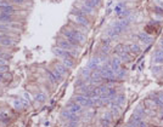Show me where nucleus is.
<instances>
[{
  "instance_id": "nucleus-1",
  "label": "nucleus",
  "mask_w": 163,
  "mask_h": 127,
  "mask_svg": "<svg viewBox=\"0 0 163 127\" xmlns=\"http://www.w3.org/2000/svg\"><path fill=\"white\" fill-rule=\"evenodd\" d=\"M63 38L67 41H69L71 44H74V45H83V44L86 41V36L83 32H82V28H65L62 32Z\"/></svg>"
},
{
  "instance_id": "nucleus-2",
  "label": "nucleus",
  "mask_w": 163,
  "mask_h": 127,
  "mask_svg": "<svg viewBox=\"0 0 163 127\" xmlns=\"http://www.w3.org/2000/svg\"><path fill=\"white\" fill-rule=\"evenodd\" d=\"M69 18L72 19L75 24H78L82 28H85V29H89L90 27V22L86 17V15L84 12H82L80 10H78L77 7L72 9L71 11V15H69Z\"/></svg>"
},
{
  "instance_id": "nucleus-3",
  "label": "nucleus",
  "mask_w": 163,
  "mask_h": 127,
  "mask_svg": "<svg viewBox=\"0 0 163 127\" xmlns=\"http://www.w3.org/2000/svg\"><path fill=\"white\" fill-rule=\"evenodd\" d=\"M74 7H77L85 15H95L96 13V9L90 3L84 1V0H77L74 4Z\"/></svg>"
},
{
  "instance_id": "nucleus-4",
  "label": "nucleus",
  "mask_w": 163,
  "mask_h": 127,
  "mask_svg": "<svg viewBox=\"0 0 163 127\" xmlns=\"http://www.w3.org/2000/svg\"><path fill=\"white\" fill-rule=\"evenodd\" d=\"M129 23H130V19L128 17L127 18H122V19H119V21L113 22L112 26H111V28L115 29L116 32H118L119 34H121V33H123L129 27Z\"/></svg>"
},
{
  "instance_id": "nucleus-5",
  "label": "nucleus",
  "mask_w": 163,
  "mask_h": 127,
  "mask_svg": "<svg viewBox=\"0 0 163 127\" xmlns=\"http://www.w3.org/2000/svg\"><path fill=\"white\" fill-rule=\"evenodd\" d=\"M74 102H77L78 104H80L82 107H93V101L91 98L86 97L84 95H77L73 99Z\"/></svg>"
},
{
  "instance_id": "nucleus-6",
  "label": "nucleus",
  "mask_w": 163,
  "mask_h": 127,
  "mask_svg": "<svg viewBox=\"0 0 163 127\" xmlns=\"http://www.w3.org/2000/svg\"><path fill=\"white\" fill-rule=\"evenodd\" d=\"M52 52H54V54H55L56 57H58L60 59L61 58H72V56H71V53H69V51H67V50H63V48H61V47H54L52 48Z\"/></svg>"
},
{
  "instance_id": "nucleus-7",
  "label": "nucleus",
  "mask_w": 163,
  "mask_h": 127,
  "mask_svg": "<svg viewBox=\"0 0 163 127\" xmlns=\"http://www.w3.org/2000/svg\"><path fill=\"white\" fill-rule=\"evenodd\" d=\"M67 109L69 110L71 113H74V114H82L83 113V107L80 105V104H78L77 102H69L68 104H67Z\"/></svg>"
},
{
  "instance_id": "nucleus-8",
  "label": "nucleus",
  "mask_w": 163,
  "mask_h": 127,
  "mask_svg": "<svg viewBox=\"0 0 163 127\" xmlns=\"http://www.w3.org/2000/svg\"><path fill=\"white\" fill-rule=\"evenodd\" d=\"M138 39H139L140 42L145 44V45H150L151 42H153V38H152L151 35H149L147 33H145V32L139 33V34H138Z\"/></svg>"
},
{
  "instance_id": "nucleus-9",
  "label": "nucleus",
  "mask_w": 163,
  "mask_h": 127,
  "mask_svg": "<svg viewBox=\"0 0 163 127\" xmlns=\"http://www.w3.org/2000/svg\"><path fill=\"white\" fill-rule=\"evenodd\" d=\"M62 118L67 119L68 121H79V115L74 114V113H71L68 109H65L62 112Z\"/></svg>"
},
{
  "instance_id": "nucleus-10",
  "label": "nucleus",
  "mask_w": 163,
  "mask_h": 127,
  "mask_svg": "<svg viewBox=\"0 0 163 127\" xmlns=\"http://www.w3.org/2000/svg\"><path fill=\"white\" fill-rule=\"evenodd\" d=\"M124 47H126V52H128V53L139 54L141 52V48L138 44H129V45H124Z\"/></svg>"
},
{
  "instance_id": "nucleus-11",
  "label": "nucleus",
  "mask_w": 163,
  "mask_h": 127,
  "mask_svg": "<svg viewBox=\"0 0 163 127\" xmlns=\"http://www.w3.org/2000/svg\"><path fill=\"white\" fill-rule=\"evenodd\" d=\"M12 19H14L12 15L0 12V22H1V23H10V22H12Z\"/></svg>"
},
{
  "instance_id": "nucleus-12",
  "label": "nucleus",
  "mask_w": 163,
  "mask_h": 127,
  "mask_svg": "<svg viewBox=\"0 0 163 127\" xmlns=\"http://www.w3.org/2000/svg\"><path fill=\"white\" fill-rule=\"evenodd\" d=\"M55 69L58 71L60 74H62L63 76H66V75L68 74V68L65 67L62 63H57V64H55Z\"/></svg>"
},
{
  "instance_id": "nucleus-13",
  "label": "nucleus",
  "mask_w": 163,
  "mask_h": 127,
  "mask_svg": "<svg viewBox=\"0 0 163 127\" xmlns=\"http://www.w3.org/2000/svg\"><path fill=\"white\" fill-rule=\"evenodd\" d=\"M61 63L65 65L66 68L68 69H72L74 67V62H73V58H61Z\"/></svg>"
},
{
  "instance_id": "nucleus-14",
  "label": "nucleus",
  "mask_w": 163,
  "mask_h": 127,
  "mask_svg": "<svg viewBox=\"0 0 163 127\" xmlns=\"http://www.w3.org/2000/svg\"><path fill=\"white\" fill-rule=\"evenodd\" d=\"M116 56L122 60V62H129L130 59H132V56H130V53L128 52H122V53H117Z\"/></svg>"
},
{
  "instance_id": "nucleus-15",
  "label": "nucleus",
  "mask_w": 163,
  "mask_h": 127,
  "mask_svg": "<svg viewBox=\"0 0 163 127\" xmlns=\"http://www.w3.org/2000/svg\"><path fill=\"white\" fill-rule=\"evenodd\" d=\"M115 104H117V105H119V107H122L123 104H124V102H126V97H124L123 95H121V96H116L115 98H113V101H112Z\"/></svg>"
},
{
  "instance_id": "nucleus-16",
  "label": "nucleus",
  "mask_w": 163,
  "mask_h": 127,
  "mask_svg": "<svg viewBox=\"0 0 163 127\" xmlns=\"http://www.w3.org/2000/svg\"><path fill=\"white\" fill-rule=\"evenodd\" d=\"M106 36L107 38H110L111 40H113V39H117V38L119 36V33L118 32H116L115 29H108L107 32H106Z\"/></svg>"
},
{
  "instance_id": "nucleus-17",
  "label": "nucleus",
  "mask_w": 163,
  "mask_h": 127,
  "mask_svg": "<svg viewBox=\"0 0 163 127\" xmlns=\"http://www.w3.org/2000/svg\"><path fill=\"white\" fill-rule=\"evenodd\" d=\"M14 28H15V26H12V24L1 23V22H0V32H9V30H12Z\"/></svg>"
},
{
  "instance_id": "nucleus-18",
  "label": "nucleus",
  "mask_w": 163,
  "mask_h": 127,
  "mask_svg": "<svg viewBox=\"0 0 163 127\" xmlns=\"http://www.w3.org/2000/svg\"><path fill=\"white\" fill-rule=\"evenodd\" d=\"M82 76H83L84 80H89L90 76H91V70L88 67L84 68V69H82Z\"/></svg>"
},
{
  "instance_id": "nucleus-19",
  "label": "nucleus",
  "mask_w": 163,
  "mask_h": 127,
  "mask_svg": "<svg viewBox=\"0 0 163 127\" xmlns=\"http://www.w3.org/2000/svg\"><path fill=\"white\" fill-rule=\"evenodd\" d=\"M115 74H116V78L117 79H124L127 76V71L124 70V69H117L116 71H115Z\"/></svg>"
},
{
  "instance_id": "nucleus-20",
  "label": "nucleus",
  "mask_w": 163,
  "mask_h": 127,
  "mask_svg": "<svg viewBox=\"0 0 163 127\" xmlns=\"http://www.w3.org/2000/svg\"><path fill=\"white\" fill-rule=\"evenodd\" d=\"M0 10H1V12L10 13V15H12V13L15 12V9H14V6H12L11 4H10V5H6V6H4V7H1Z\"/></svg>"
},
{
  "instance_id": "nucleus-21",
  "label": "nucleus",
  "mask_w": 163,
  "mask_h": 127,
  "mask_svg": "<svg viewBox=\"0 0 163 127\" xmlns=\"http://www.w3.org/2000/svg\"><path fill=\"white\" fill-rule=\"evenodd\" d=\"M46 75H48V79H49V81L51 82V84H54V85H56L57 84V79H56V76L54 75V73L52 71H46Z\"/></svg>"
},
{
  "instance_id": "nucleus-22",
  "label": "nucleus",
  "mask_w": 163,
  "mask_h": 127,
  "mask_svg": "<svg viewBox=\"0 0 163 127\" xmlns=\"http://www.w3.org/2000/svg\"><path fill=\"white\" fill-rule=\"evenodd\" d=\"M129 15H130V12H129V11H128L127 9H123L122 11H119V12L117 13V16H118V18H119V19H122V18H127Z\"/></svg>"
},
{
  "instance_id": "nucleus-23",
  "label": "nucleus",
  "mask_w": 163,
  "mask_h": 127,
  "mask_svg": "<svg viewBox=\"0 0 163 127\" xmlns=\"http://www.w3.org/2000/svg\"><path fill=\"white\" fill-rule=\"evenodd\" d=\"M134 114H137V115H139V116L144 118L145 115H146V109H144L141 105H139L137 109H135V113H134Z\"/></svg>"
},
{
  "instance_id": "nucleus-24",
  "label": "nucleus",
  "mask_w": 163,
  "mask_h": 127,
  "mask_svg": "<svg viewBox=\"0 0 163 127\" xmlns=\"http://www.w3.org/2000/svg\"><path fill=\"white\" fill-rule=\"evenodd\" d=\"M24 107V103L22 99H15L14 101V108L16 109H21V108H23Z\"/></svg>"
},
{
  "instance_id": "nucleus-25",
  "label": "nucleus",
  "mask_w": 163,
  "mask_h": 127,
  "mask_svg": "<svg viewBox=\"0 0 163 127\" xmlns=\"http://www.w3.org/2000/svg\"><path fill=\"white\" fill-rule=\"evenodd\" d=\"M35 101H38V102H40V103H44L45 101H46V96L44 95V93H38V95L35 96Z\"/></svg>"
},
{
  "instance_id": "nucleus-26",
  "label": "nucleus",
  "mask_w": 163,
  "mask_h": 127,
  "mask_svg": "<svg viewBox=\"0 0 163 127\" xmlns=\"http://www.w3.org/2000/svg\"><path fill=\"white\" fill-rule=\"evenodd\" d=\"M113 51H115V53L117 54V53H122V52H126V47H124V45L122 44H119V45H117L116 47H115V50H113Z\"/></svg>"
},
{
  "instance_id": "nucleus-27",
  "label": "nucleus",
  "mask_w": 163,
  "mask_h": 127,
  "mask_svg": "<svg viewBox=\"0 0 163 127\" xmlns=\"http://www.w3.org/2000/svg\"><path fill=\"white\" fill-rule=\"evenodd\" d=\"M84 1H88V3H90L97 10L100 7V5H101V0H84Z\"/></svg>"
},
{
  "instance_id": "nucleus-28",
  "label": "nucleus",
  "mask_w": 163,
  "mask_h": 127,
  "mask_svg": "<svg viewBox=\"0 0 163 127\" xmlns=\"http://www.w3.org/2000/svg\"><path fill=\"white\" fill-rule=\"evenodd\" d=\"M52 73H54V75L56 76V79H57V81H58V82H61V81L63 80V78H65V76H63L62 74H60L56 69H54V70H52Z\"/></svg>"
},
{
  "instance_id": "nucleus-29",
  "label": "nucleus",
  "mask_w": 163,
  "mask_h": 127,
  "mask_svg": "<svg viewBox=\"0 0 163 127\" xmlns=\"http://www.w3.org/2000/svg\"><path fill=\"white\" fill-rule=\"evenodd\" d=\"M123 9H126V5H124V3H119L117 6H116V12L118 13L119 11H122Z\"/></svg>"
},
{
  "instance_id": "nucleus-30",
  "label": "nucleus",
  "mask_w": 163,
  "mask_h": 127,
  "mask_svg": "<svg viewBox=\"0 0 163 127\" xmlns=\"http://www.w3.org/2000/svg\"><path fill=\"white\" fill-rule=\"evenodd\" d=\"M100 125H101V126H111V121H108V120H106V119L102 118V119L100 120Z\"/></svg>"
},
{
  "instance_id": "nucleus-31",
  "label": "nucleus",
  "mask_w": 163,
  "mask_h": 127,
  "mask_svg": "<svg viewBox=\"0 0 163 127\" xmlns=\"http://www.w3.org/2000/svg\"><path fill=\"white\" fill-rule=\"evenodd\" d=\"M153 62L156 64H162L163 63V57H157V56H153Z\"/></svg>"
},
{
  "instance_id": "nucleus-32",
  "label": "nucleus",
  "mask_w": 163,
  "mask_h": 127,
  "mask_svg": "<svg viewBox=\"0 0 163 127\" xmlns=\"http://www.w3.org/2000/svg\"><path fill=\"white\" fill-rule=\"evenodd\" d=\"M153 56H157V57H163V48H161V47H160V48H157Z\"/></svg>"
},
{
  "instance_id": "nucleus-33",
  "label": "nucleus",
  "mask_w": 163,
  "mask_h": 127,
  "mask_svg": "<svg viewBox=\"0 0 163 127\" xmlns=\"http://www.w3.org/2000/svg\"><path fill=\"white\" fill-rule=\"evenodd\" d=\"M112 118H113V115H112L111 112H107V113L104 114V119H106V120H108V121H111Z\"/></svg>"
},
{
  "instance_id": "nucleus-34",
  "label": "nucleus",
  "mask_w": 163,
  "mask_h": 127,
  "mask_svg": "<svg viewBox=\"0 0 163 127\" xmlns=\"http://www.w3.org/2000/svg\"><path fill=\"white\" fill-rule=\"evenodd\" d=\"M7 65V60L4 57H0V67H6Z\"/></svg>"
},
{
  "instance_id": "nucleus-35",
  "label": "nucleus",
  "mask_w": 163,
  "mask_h": 127,
  "mask_svg": "<svg viewBox=\"0 0 163 127\" xmlns=\"http://www.w3.org/2000/svg\"><path fill=\"white\" fill-rule=\"evenodd\" d=\"M155 12H156L157 15L163 16V10H162L161 7H158V6H156V7H155Z\"/></svg>"
},
{
  "instance_id": "nucleus-36",
  "label": "nucleus",
  "mask_w": 163,
  "mask_h": 127,
  "mask_svg": "<svg viewBox=\"0 0 163 127\" xmlns=\"http://www.w3.org/2000/svg\"><path fill=\"white\" fill-rule=\"evenodd\" d=\"M156 6H158L163 10V0H156Z\"/></svg>"
},
{
  "instance_id": "nucleus-37",
  "label": "nucleus",
  "mask_w": 163,
  "mask_h": 127,
  "mask_svg": "<svg viewBox=\"0 0 163 127\" xmlns=\"http://www.w3.org/2000/svg\"><path fill=\"white\" fill-rule=\"evenodd\" d=\"M152 70H153L155 73H158V71L161 73V71L163 70V68H162V67H153V68H152Z\"/></svg>"
},
{
  "instance_id": "nucleus-38",
  "label": "nucleus",
  "mask_w": 163,
  "mask_h": 127,
  "mask_svg": "<svg viewBox=\"0 0 163 127\" xmlns=\"http://www.w3.org/2000/svg\"><path fill=\"white\" fill-rule=\"evenodd\" d=\"M11 3H14V4H23L26 0H10Z\"/></svg>"
},
{
  "instance_id": "nucleus-39",
  "label": "nucleus",
  "mask_w": 163,
  "mask_h": 127,
  "mask_svg": "<svg viewBox=\"0 0 163 127\" xmlns=\"http://www.w3.org/2000/svg\"><path fill=\"white\" fill-rule=\"evenodd\" d=\"M158 45H160V47H161V48H163V38H162V39L160 40V42H158Z\"/></svg>"
},
{
  "instance_id": "nucleus-40",
  "label": "nucleus",
  "mask_w": 163,
  "mask_h": 127,
  "mask_svg": "<svg viewBox=\"0 0 163 127\" xmlns=\"http://www.w3.org/2000/svg\"><path fill=\"white\" fill-rule=\"evenodd\" d=\"M3 56H4V54H3V52H1V51H0V57H3Z\"/></svg>"
}]
</instances>
